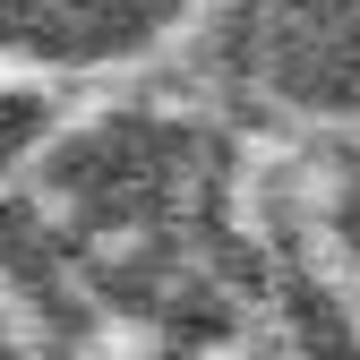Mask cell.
I'll use <instances>...</instances> for the list:
<instances>
[{"label": "cell", "mask_w": 360, "mask_h": 360, "mask_svg": "<svg viewBox=\"0 0 360 360\" xmlns=\"http://www.w3.org/2000/svg\"><path fill=\"white\" fill-rule=\"evenodd\" d=\"M189 0H0V34L26 52H60V60H103L120 43H146L172 26Z\"/></svg>", "instance_id": "7a4b0ae2"}, {"label": "cell", "mask_w": 360, "mask_h": 360, "mask_svg": "<svg viewBox=\"0 0 360 360\" xmlns=\"http://www.w3.org/2000/svg\"><path fill=\"white\" fill-rule=\"evenodd\" d=\"M257 60L283 77V95L318 112H352L360 103V0H266Z\"/></svg>", "instance_id": "6da1fadb"}]
</instances>
